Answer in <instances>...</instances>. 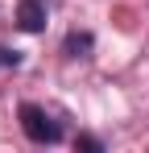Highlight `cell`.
<instances>
[{"label": "cell", "mask_w": 149, "mask_h": 153, "mask_svg": "<svg viewBox=\"0 0 149 153\" xmlns=\"http://www.w3.org/2000/svg\"><path fill=\"white\" fill-rule=\"evenodd\" d=\"M17 120H21V132L33 145H58L62 141V124L50 116L46 108H37V103H21L17 108Z\"/></svg>", "instance_id": "6da1fadb"}, {"label": "cell", "mask_w": 149, "mask_h": 153, "mask_svg": "<svg viewBox=\"0 0 149 153\" xmlns=\"http://www.w3.org/2000/svg\"><path fill=\"white\" fill-rule=\"evenodd\" d=\"M17 29L42 33V29H46V0H21V4H17Z\"/></svg>", "instance_id": "7a4b0ae2"}, {"label": "cell", "mask_w": 149, "mask_h": 153, "mask_svg": "<svg viewBox=\"0 0 149 153\" xmlns=\"http://www.w3.org/2000/svg\"><path fill=\"white\" fill-rule=\"evenodd\" d=\"M91 46H95V37H91L87 29H74V33H66V42H62L66 58H87V54H91Z\"/></svg>", "instance_id": "3957f363"}, {"label": "cell", "mask_w": 149, "mask_h": 153, "mask_svg": "<svg viewBox=\"0 0 149 153\" xmlns=\"http://www.w3.org/2000/svg\"><path fill=\"white\" fill-rule=\"evenodd\" d=\"M0 66H4V71H17V66H21V50L0 46Z\"/></svg>", "instance_id": "277c9868"}, {"label": "cell", "mask_w": 149, "mask_h": 153, "mask_svg": "<svg viewBox=\"0 0 149 153\" xmlns=\"http://www.w3.org/2000/svg\"><path fill=\"white\" fill-rule=\"evenodd\" d=\"M74 145H79V149H91V153H99V149H104V145H99L95 137H79V141H74Z\"/></svg>", "instance_id": "5b68a950"}]
</instances>
